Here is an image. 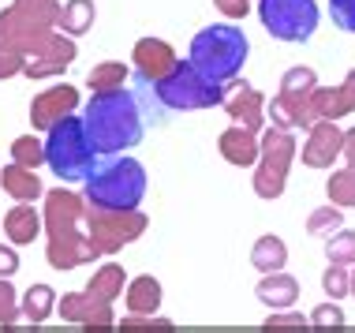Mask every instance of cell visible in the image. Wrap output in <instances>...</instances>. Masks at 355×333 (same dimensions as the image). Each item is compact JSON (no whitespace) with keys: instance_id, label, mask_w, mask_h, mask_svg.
Here are the masks:
<instances>
[{"instance_id":"cell-9","label":"cell","mask_w":355,"mask_h":333,"mask_svg":"<svg viewBox=\"0 0 355 333\" xmlns=\"http://www.w3.org/2000/svg\"><path fill=\"white\" fill-rule=\"evenodd\" d=\"M86 228L90 240L98 247V255H112L123 244H131L135 236L146 232V214L139 210H105V206H86Z\"/></svg>"},{"instance_id":"cell-39","label":"cell","mask_w":355,"mask_h":333,"mask_svg":"<svg viewBox=\"0 0 355 333\" xmlns=\"http://www.w3.org/2000/svg\"><path fill=\"white\" fill-rule=\"evenodd\" d=\"M120 330H123V333H135V330H161V333H168L172 322H168V318H153V322H146V318H123Z\"/></svg>"},{"instance_id":"cell-14","label":"cell","mask_w":355,"mask_h":333,"mask_svg":"<svg viewBox=\"0 0 355 333\" xmlns=\"http://www.w3.org/2000/svg\"><path fill=\"white\" fill-rule=\"evenodd\" d=\"M75 105H79V90H75V87H49L45 94H37V98H34L31 120H34V128L49 131L56 120H64L68 112H75Z\"/></svg>"},{"instance_id":"cell-41","label":"cell","mask_w":355,"mask_h":333,"mask_svg":"<svg viewBox=\"0 0 355 333\" xmlns=\"http://www.w3.org/2000/svg\"><path fill=\"white\" fill-rule=\"evenodd\" d=\"M214 4H217L228 19H243L247 8H251V0H214Z\"/></svg>"},{"instance_id":"cell-42","label":"cell","mask_w":355,"mask_h":333,"mask_svg":"<svg viewBox=\"0 0 355 333\" xmlns=\"http://www.w3.org/2000/svg\"><path fill=\"white\" fill-rule=\"evenodd\" d=\"M19 270V259L12 247H0V278H12V273Z\"/></svg>"},{"instance_id":"cell-35","label":"cell","mask_w":355,"mask_h":333,"mask_svg":"<svg viewBox=\"0 0 355 333\" xmlns=\"http://www.w3.org/2000/svg\"><path fill=\"white\" fill-rule=\"evenodd\" d=\"M314 87H318L314 68H292V71H284V79H281V90H288V94H311Z\"/></svg>"},{"instance_id":"cell-15","label":"cell","mask_w":355,"mask_h":333,"mask_svg":"<svg viewBox=\"0 0 355 333\" xmlns=\"http://www.w3.org/2000/svg\"><path fill=\"white\" fill-rule=\"evenodd\" d=\"M71 60H75V42H71V37L49 34V42H45L42 49L34 53V60H31V64H23V71L31 75V79H45V75L64 71Z\"/></svg>"},{"instance_id":"cell-40","label":"cell","mask_w":355,"mask_h":333,"mask_svg":"<svg viewBox=\"0 0 355 333\" xmlns=\"http://www.w3.org/2000/svg\"><path fill=\"white\" fill-rule=\"evenodd\" d=\"M23 64H26V56L0 49V79H8V75H19V71H23Z\"/></svg>"},{"instance_id":"cell-1","label":"cell","mask_w":355,"mask_h":333,"mask_svg":"<svg viewBox=\"0 0 355 333\" xmlns=\"http://www.w3.org/2000/svg\"><path fill=\"white\" fill-rule=\"evenodd\" d=\"M225 87L228 83H214L191 60H176V68L161 79H142L135 75V98L142 105V117L150 123H165L168 112H195V109H214L225 105Z\"/></svg>"},{"instance_id":"cell-18","label":"cell","mask_w":355,"mask_h":333,"mask_svg":"<svg viewBox=\"0 0 355 333\" xmlns=\"http://www.w3.org/2000/svg\"><path fill=\"white\" fill-rule=\"evenodd\" d=\"M239 87V94L236 98H225V105H228V117H232L239 128H251V131H258L262 128V109H266V101H262V94H258L251 83H236Z\"/></svg>"},{"instance_id":"cell-23","label":"cell","mask_w":355,"mask_h":333,"mask_svg":"<svg viewBox=\"0 0 355 333\" xmlns=\"http://www.w3.org/2000/svg\"><path fill=\"white\" fill-rule=\"evenodd\" d=\"M60 34H86L94 26V0H68L56 15Z\"/></svg>"},{"instance_id":"cell-12","label":"cell","mask_w":355,"mask_h":333,"mask_svg":"<svg viewBox=\"0 0 355 333\" xmlns=\"http://www.w3.org/2000/svg\"><path fill=\"white\" fill-rule=\"evenodd\" d=\"M60 315L68 322H83L86 330H112V303L94 296V292H71L60 303Z\"/></svg>"},{"instance_id":"cell-37","label":"cell","mask_w":355,"mask_h":333,"mask_svg":"<svg viewBox=\"0 0 355 333\" xmlns=\"http://www.w3.org/2000/svg\"><path fill=\"white\" fill-rule=\"evenodd\" d=\"M329 15L344 34H355V0H329Z\"/></svg>"},{"instance_id":"cell-43","label":"cell","mask_w":355,"mask_h":333,"mask_svg":"<svg viewBox=\"0 0 355 333\" xmlns=\"http://www.w3.org/2000/svg\"><path fill=\"white\" fill-rule=\"evenodd\" d=\"M340 154L348 157V165L355 169V128H352V131H344V146H340Z\"/></svg>"},{"instance_id":"cell-5","label":"cell","mask_w":355,"mask_h":333,"mask_svg":"<svg viewBox=\"0 0 355 333\" xmlns=\"http://www.w3.org/2000/svg\"><path fill=\"white\" fill-rule=\"evenodd\" d=\"M146 195V169L135 157H109L98 161L86 176V203L105 206V210H139Z\"/></svg>"},{"instance_id":"cell-25","label":"cell","mask_w":355,"mask_h":333,"mask_svg":"<svg viewBox=\"0 0 355 333\" xmlns=\"http://www.w3.org/2000/svg\"><path fill=\"white\" fill-rule=\"evenodd\" d=\"M157 303H161V284H157V281H153V278L131 281V289H128V307L135 311V315H153V311H157Z\"/></svg>"},{"instance_id":"cell-26","label":"cell","mask_w":355,"mask_h":333,"mask_svg":"<svg viewBox=\"0 0 355 333\" xmlns=\"http://www.w3.org/2000/svg\"><path fill=\"white\" fill-rule=\"evenodd\" d=\"M325 195H329L333 206H340V210H355V169H340V173H333L325 180Z\"/></svg>"},{"instance_id":"cell-29","label":"cell","mask_w":355,"mask_h":333,"mask_svg":"<svg viewBox=\"0 0 355 333\" xmlns=\"http://www.w3.org/2000/svg\"><path fill=\"white\" fill-rule=\"evenodd\" d=\"M120 289H123V270L116 262H109V266H101L98 273H94V281L86 284V292H94V296H101V300H116L120 296Z\"/></svg>"},{"instance_id":"cell-4","label":"cell","mask_w":355,"mask_h":333,"mask_svg":"<svg viewBox=\"0 0 355 333\" xmlns=\"http://www.w3.org/2000/svg\"><path fill=\"white\" fill-rule=\"evenodd\" d=\"M247 53H251V42H247V34L239 31V26H232V23H214V26H206V31L195 34L187 60L195 64V68L206 75V79H214V83H232L236 75L243 71Z\"/></svg>"},{"instance_id":"cell-8","label":"cell","mask_w":355,"mask_h":333,"mask_svg":"<svg viewBox=\"0 0 355 333\" xmlns=\"http://www.w3.org/2000/svg\"><path fill=\"white\" fill-rule=\"evenodd\" d=\"M258 19L277 42H311L318 31L314 0H258Z\"/></svg>"},{"instance_id":"cell-30","label":"cell","mask_w":355,"mask_h":333,"mask_svg":"<svg viewBox=\"0 0 355 333\" xmlns=\"http://www.w3.org/2000/svg\"><path fill=\"white\" fill-rule=\"evenodd\" d=\"M128 68L123 64H98L90 75H86V83H90V90H112V87H123V79H128Z\"/></svg>"},{"instance_id":"cell-3","label":"cell","mask_w":355,"mask_h":333,"mask_svg":"<svg viewBox=\"0 0 355 333\" xmlns=\"http://www.w3.org/2000/svg\"><path fill=\"white\" fill-rule=\"evenodd\" d=\"M45 228H49V262L56 270H75L98 259V247L86 228V198L64 187L45 195Z\"/></svg>"},{"instance_id":"cell-13","label":"cell","mask_w":355,"mask_h":333,"mask_svg":"<svg viewBox=\"0 0 355 333\" xmlns=\"http://www.w3.org/2000/svg\"><path fill=\"white\" fill-rule=\"evenodd\" d=\"M311 112L314 120H340L355 112V71H348V79L340 87H314L311 90Z\"/></svg>"},{"instance_id":"cell-11","label":"cell","mask_w":355,"mask_h":333,"mask_svg":"<svg viewBox=\"0 0 355 333\" xmlns=\"http://www.w3.org/2000/svg\"><path fill=\"white\" fill-rule=\"evenodd\" d=\"M306 131H311V135H306V142H303V165L306 169H329L333 161L340 157L344 131L333 120H314Z\"/></svg>"},{"instance_id":"cell-44","label":"cell","mask_w":355,"mask_h":333,"mask_svg":"<svg viewBox=\"0 0 355 333\" xmlns=\"http://www.w3.org/2000/svg\"><path fill=\"white\" fill-rule=\"evenodd\" d=\"M348 292L355 296V273H348Z\"/></svg>"},{"instance_id":"cell-21","label":"cell","mask_w":355,"mask_h":333,"mask_svg":"<svg viewBox=\"0 0 355 333\" xmlns=\"http://www.w3.org/2000/svg\"><path fill=\"white\" fill-rule=\"evenodd\" d=\"M0 184H4V191L15 198V203H34L37 195H42V180L34 176V169H26V165H8L4 169V176H0Z\"/></svg>"},{"instance_id":"cell-24","label":"cell","mask_w":355,"mask_h":333,"mask_svg":"<svg viewBox=\"0 0 355 333\" xmlns=\"http://www.w3.org/2000/svg\"><path fill=\"white\" fill-rule=\"evenodd\" d=\"M251 262L258 266L262 273H273V270H281V266L288 262V247L281 236H262V240L254 244V251H251Z\"/></svg>"},{"instance_id":"cell-17","label":"cell","mask_w":355,"mask_h":333,"mask_svg":"<svg viewBox=\"0 0 355 333\" xmlns=\"http://www.w3.org/2000/svg\"><path fill=\"white\" fill-rule=\"evenodd\" d=\"M270 117L277 128H311L314 123V112H311V94H288L281 90L277 98L270 101Z\"/></svg>"},{"instance_id":"cell-10","label":"cell","mask_w":355,"mask_h":333,"mask_svg":"<svg viewBox=\"0 0 355 333\" xmlns=\"http://www.w3.org/2000/svg\"><path fill=\"white\" fill-rule=\"evenodd\" d=\"M49 34H53L49 26L37 23L34 15H26L23 8H8V12H0V49H8V53L34 56L45 42H49Z\"/></svg>"},{"instance_id":"cell-7","label":"cell","mask_w":355,"mask_h":333,"mask_svg":"<svg viewBox=\"0 0 355 333\" xmlns=\"http://www.w3.org/2000/svg\"><path fill=\"white\" fill-rule=\"evenodd\" d=\"M295 157V139L288 128H273L258 142V173H254V195L258 198H281L288 184V169Z\"/></svg>"},{"instance_id":"cell-19","label":"cell","mask_w":355,"mask_h":333,"mask_svg":"<svg viewBox=\"0 0 355 333\" xmlns=\"http://www.w3.org/2000/svg\"><path fill=\"white\" fill-rule=\"evenodd\" d=\"M258 300H262L266 307H273V311H284V307H292V303L300 300V281H295L292 273H284V270H273V273L262 278V284H258Z\"/></svg>"},{"instance_id":"cell-2","label":"cell","mask_w":355,"mask_h":333,"mask_svg":"<svg viewBox=\"0 0 355 333\" xmlns=\"http://www.w3.org/2000/svg\"><path fill=\"white\" fill-rule=\"evenodd\" d=\"M86 139L94 142L98 154H120L128 146H139L142 131H146V117L135 98V90H94V98L86 101L83 112Z\"/></svg>"},{"instance_id":"cell-36","label":"cell","mask_w":355,"mask_h":333,"mask_svg":"<svg viewBox=\"0 0 355 333\" xmlns=\"http://www.w3.org/2000/svg\"><path fill=\"white\" fill-rule=\"evenodd\" d=\"M322 289H325V296H348V270L337 262H329V270L322 273Z\"/></svg>"},{"instance_id":"cell-38","label":"cell","mask_w":355,"mask_h":333,"mask_svg":"<svg viewBox=\"0 0 355 333\" xmlns=\"http://www.w3.org/2000/svg\"><path fill=\"white\" fill-rule=\"evenodd\" d=\"M15 315H19L15 292H12V284H8V278H0V326H12Z\"/></svg>"},{"instance_id":"cell-20","label":"cell","mask_w":355,"mask_h":333,"mask_svg":"<svg viewBox=\"0 0 355 333\" xmlns=\"http://www.w3.org/2000/svg\"><path fill=\"white\" fill-rule=\"evenodd\" d=\"M220 157L225 161H232V165H254L258 161V135L251 128H228L225 135H220Z\"/></svg>"},{"instance_id":"cell-33","label":"cell","mask_w":355,"mask_h":333,"mask_svg":"<svg viewBox=\"0 0 355 333\" xmlns=\"http://www.w3.org/2000/svg\"><path fill=\"white\" fill-rule=\"evenodd\" d=\"M340 221H344L340 206H322V210H314L311 217H306V232L311 236H329L333 228H340Z\"/></svg>"},{"instance_id":"cell-28","label":"cell","mask_w":355,"mask_h":333,"mask_svg":"<svg viewBox=\"0 0 355 333\" xmlns=\"http://www.w3.org/2000/svg\"><path fill=\"white\" fill-rule=\"evenodd\" d=\"M325 259L337 266H355V232L352 228H333L325 236Z\"/></svg>"},{"instance_id":"cell-27","label":"cell","mask_w":355,"mask_h":333,"mask_svg":"<svg viewBox=\"0 0 355 333\" xmlns=\"http://www.w3.org/2000/svg\"><path fill=\"white\" fill-rule=\"evenodd\" d=\"M53 307H56V292L49 289V284H31V292H26V300H23V315L26 322H45L53 315Z\"/></svg>"},{"instance_id":"cell-32","label":"cell","mask_w":355,"mask_h":333,"mask_svg":"<svg viewBox=\"0 0 355 333\" xmlns=\"http://www.w3.org/2000/svg\"><path fill=\"white\" fill-rule=\"evenodd\" d=\"M311 330H322V333H337L344 330V311L337 307V303H318V307L311 311Z\"/></svg>"},{"instance_id":"cell-31","label":"cell","mask_w":355,"mask_h":333,"mask_svg":"<svg viewBox=\"0 0 355 333\" xmlns=\"http://www.w3.org/2000/svg\"><path fill=\"white\" fill-rule=\"evenodd\" d=\"M12 157H15V165L37 169V165L45 161V146H42V142H37L34 135H23V139L12 142Z\"/></svg>"},{"instance_id":"cell-22","label":"cell","mask_w":355,"mask_h":333,"mask_svg":"<svg viewBox=\"0 0 355 333\" xmlns=\"http://www.w3.org/2000/svg\"><path fill=\"white\" fill-rule=\"evenodd\" d=\"M37 228H42V221H37V214H34V206H12V210L4 214V232H8V240L12 244H31L34 236H37Z\"/></svg>"},{"instance_id":"cell-6","label":"cell","mask_w":355,"mask_h":333,"mask_svg":"<svg viewBox=\"0 0 355 333\" xmlns=\"http://www.w3.org/2000/svg\"><path fill=\"white\" fill-rule=\"evenodd\" d=\"M42 146H45V165H49L64 184H71V180H86L94 173V165L101 161L98 150H94V142L86 139L83 117H71V112L64 120L53 123Z\"/></svg>"},{"instance_id":"cell-34","label":"cell","mask_w":355,"mask_h":333,"mask_svg":"<svg viewBox=\"0 0 355 333\" xmlns=\"http://www.w3.org/2000/svg\"><path fill=\"white\" fill-rule=\"evenodd\" d=\"M262 330H266V333H303V330H311V322L284 307V311H273V315L266 318Z\"/></svg>"},{"instance_id":"cell-16","label":"cell","mask_w":355,"mask_h":333,"mask_svg":"<svg viewBox=\"0 0 355 333\" xmlns=\"http://www.w3.org/2000/svg\"><path fill=\"white\" fill-rule=\"evenodd\" d=\"M180 56L172 53L168 42H161V37H142V42L135 45V75H142V79H161V75H168L172 68H176Z\"/></svg>"}]
</instances>
